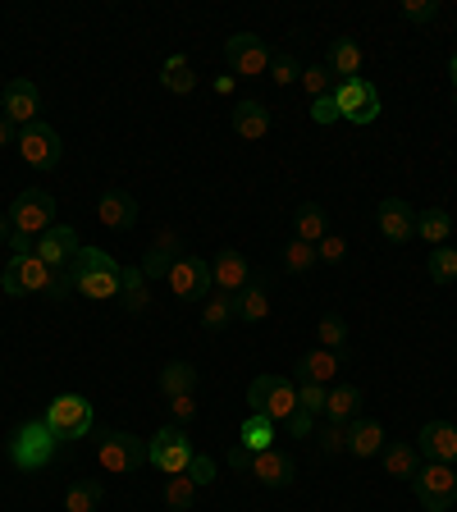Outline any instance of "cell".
<instances>
[{"label":"cell","mask_w":457,"mask_h":512,"mask_svg":"<svg viewBox=\"0 0 457 512\" xmlns=\"http://www.w3.org/2000/svg\"><path fill=\"white\" fill-rule=\"evenodd\" d=\"M252 480L266 485V490H284V485L298 480V462H293V453H284V448H266V453L252 458Z\"/></svg>","instance_id":"cell-15"},{"label":"cell","mask_w":457,"mask_h":512,"mask_svg":"<svg viewBox=\"0 0 457 512\" xmlns=\"http://www.w3.org/2000/svg\"><path fill=\"white\" fill-rule=\"evenodd\" d=\"M325 69L334 74V83L362 78V46L352 42V37H339V42H330V51H325Z\"/></svg>","instance_id":"cell-22"},{"label":"cell","mask_w":457,"mask_h":512,"mask_svg":"<svg viewBox=\"0 0 457 512\" xmlns=\"http://www.w3.org/2000/svg\"><path fill=\"white\" fill-rule=\"evenodd\" d=\"M46 298H51V302L74 298V275H69V270H51V284H46Z\"/></svg>","instance_id":"cell-49"},{"label":"cell","mask_w":457,"mask_h":512,"mask_svg":"<svg viewBox=\"0 0 457 512\" xmlns=\"http://www.w3.org/2000/svg\"><path fill=\"white\" fill-rule=\"evenodd\" d=\"M19 156L28 160L32 170H55L60 165V156H64V147H60V133H55L46 119H37V124H28V128H19Z\"/></svg>","instance_id":"cell-11"},{"label":"cell","mask_w":457,"mask_h":512,"mask_svg":"<svg viewBox=\"0 0 457 512\" xmlns=\"http://www.w3.org/2000/svg\"><path fill=\"white\" fill-rule=\"evenodd\" d=\"M375 224H380V234L394 247H403L416 238V211L403 202V197H384L380 211H375Z\"/></svg>","instance_id":"cell-16"},{"label":"cell","mask_w":457,"mask_h":512,"mask_svg":"<svg viewBox=\"0 0 457 512\" xmlns=\"http://www.w3.org/2000/svg\"><path fill=\"white\" fill-rule=\"evenodd\" d=\"M302 92L316 101V96H325V92H334V74L325 69V64H311V69H302Z\"/></svg>","instance_id":"cell-44"},{"label":"cell","mask_w":457,"mask_h":512,"mask_svg":"<svg viewBox=\"0 0 457 512\" xmlns=\"http://www.w3.org/2000/svg\"><path fill=\"white\" fill-rule=\"evenodd\" d=\"M60 444L64 439L55 435L46 421H23V426L10 435L5 453H10V462L19 471H46L55 458H60Z\"/></svg>","instance_id":"cell-1"},{"label":"cell","mask_w":457,"mask_h":512,"mask_svg":"<svg viewBox=\"0 0 457 512\" xmlns=\"http://www.w3.org/2000/svg\"><path fill=\"white\" fill-rule=\"evenodd\" d=\"M197 389V366L192 362H170L160 371V394L165 398H179V394H192Z\"/></svg>","instance_id":"cell-34"},{"label":"cell","mask_w":457,"mask_h":512,"mask_svg":"<svg viewBox=\"0 0 457 512\" xmlns=\"http://www.w3.org/2000/svg\"><path fill=\"white\" fill-rule=\"evenodd\" d=\"M339 366H343V352H330V348H311L298 357V375L293 380H311V384H339Z\"/></svg>","instance_id":"cell-21"},{"label":"cell","mask_w":457,"mask_h":512,"mask_svg":"<svg viewBox=\"0 0 457 512\" xmlns=\"http://www.w3.org/2000/svg\"><path fill=\"white\" fill-rule=\"evenodd\" d=\"M348 453L352 458H375V453H384V426L380 421L357 416V421L348 426Z\"/></svg>","instance_id":"cell-25"},{"label":"cell","mask_w":457,"mask_h":512,"mask_svg":"<svg viewBox=\"0 0 457 512\" xmlns=\"http://www.w3.org/2000/svg\"><path fill=\"white\" fill-rule=\"evenodd\" d=\"M183 256V243H179V234L174 229H160L156 238H151V247H147V256H142V275H147V284L151 279H170V266Z\"/></svg>","instance_id":"cell-18"},{"label":"cell","mask_w":457,"mask_h":512,"mask_svg":"<svg viewBox=\"0 0 457 512\" xmlns=\"http://www.w3.org/2000/svg\"><path fill=\"white\" fill-rule=\"evenodd\" d=\"M288 435H293V439H311V435H316V416L298 407V412L288 416Z\"/></svg>","instance_id":"cell-51"},{"label":"cell","mask_w":457,"mask_h":512,"mask_svg":"<svg viewBox=\"0 0 457 512\" xmlns=\"http://www.w3.org/2000/svg\"><path fill=\"white\" fill-rule=\"evenodd\" d=\"M234 133L238 138H247V142H261L270 133V110L261 106V101H252V96L238 101L234 106Z\"/></svg>","instance_id":"cell-24"},{"label":"cell","mask_w":457,"mask_h":512,"mask_svg":"<svg viewBox=\"0 0 457 512\" xmlns=\"http://www.w3.org/2000/svg\"><path fill=\"white\" fill-rule=\"evenodd\" d=\"M147 302H151L147 275H142L138 266H124V270H119V307L138 316V311H147Z\"/></svg>","instance_id":"cell-28"},{"label":"cell","mask_w":457,"mask_h":512,"mask_svg":"<svg viewBox=\"0 0 457 512\" xmlns=\"http://www.w3.org/2000/svg\"><path fill=\"white\" fill-rule=\"evenodd\" d=\"M325 234H330V220H325V206H316V202H302L298 211H293V238H302V243H311V247H316Z\"/></svg>","instance_id":"cell-26"},{"label":"cell","mask_w":457,"mask_h":512,"mask_svg":"<svg viewBox=\"0 0 457 512\" xmlns=\"http://www.w3.org/2000/svg\"><path fill=\"white\" fill-rule=\"evenodd\" d=\"M229 320H238V293H211L202 302V325L211 334H220L229 330Z\"/></svg>","instance_id":"cell-31"},{"label":"cell","mask_w":457,"mask_h":512,"mask_svg":"<svg viewBox=\"0 0 457 512\" xmlns=\"http://www.w3.org/2000/svg\"><path fill=\"white\" fill-rule=\"evenodd\" d=\"M10 142H19V128H14V124H10V119L0 115V151L10 147Z\"/></svg>","instance_id":"cell-55"},{"label":"cell","mask_w":457,"mask_h":512,"mask_svg":"<svg viewBox=\"0 0 457 512\" xmlns=\"http://www.w3.org/2000/svg\"><path fill=\"white\" fill-rule=\"evenodd\" d=\"M448 74H453V96H457V51H453V60H448Z\"/></svg>","instance_id":"cell-58"},{"label":"cell","mask_w":457,"mask_h":512,"mask_svg":"<svg viewBox=\"0 0 457 512\" xmlns=\"http://www.w3.org/2000/svg\"><path fill=\"white\" fill-rule=\"evenodd\" d=\"M0 115L10 119L14 128L37 124V115H42V92H37V83H32V78H10L5 92H0Z\"/></svg>","instance_id":"cell-13"},{"label":"cell","mask_w":457,"mask_h":512,"mask_svg":"<svg viewBox=\"0 0 457 512\" xmlns=\"http://www.w3.org/2000/svg\"><path fill=\"white\" fill-rule=\"evenodd\" d=\"M316 439H320V453H325V458H334V453H348V426H339V421H325Z\"/></svg>","instance_id":"cell-43"},{"label":"cell","mask_w":457,"mask_h":512,"mask_svg":"<svg viewBox=\"0 0 457 512\" xmlns=\"http://www.w3.org/2000/svg\"><path fill=\"white\" fill-rule=\"evenodd\" d=\"M10 234H14V229H10V215H0V243H10Z\"/></svg>","instance_id":"cell-57"},{"label":"cell","mask_w":457,"mask_h":512,"mask_svg":"<svg viewBox=\"0 0 457 512\" xmlns=\"http://www.w3.org/2000/svg\"><path fill=\"white\" fill-rule=\"evenodd\" d=\"M96 220L106 224V229H119V234H124V229L138 224V202L119 188H106L101 197H96Z\"/></svg>","instance_id":"cell-20"},{"label":"cell","mask_w":457,"mask_h":512,"mask_svg":"<svg viewBox=\"0 0 457 512\" xmlns=\"http://www.w3.org/2000/svg\"><path fill=\"white\" fill-rule=\"evenodd\" d=\"M293 389H298V407L302 412H311V416H320L325 412V384H311V380H293Z\"/></svg>","instance_id":"cell-42"},{"label":"cell","mask_w":457,"mask_h":512,"mask_svg":"<svg viewBox=\"0 0 457 512\" xmlns=\"http://www.w3.org/2000/svg\"><path fill=\"white\" fill-rule=\"evenodd\" d=\"M252 458H256V453H252V448H243V444L229 448V467H234V471H247V476H252Z\"/></svg>","instance_id":"cell-53"},{"label":"cell","mask_w":457,"mask_h":512,"mask_svg":"<svg viewBox=\"0 0 457 512\" xmlns=\"http://www.w3.org/2000/svg\"><path fill=\"white\" fill-rule=\"evenodd\" d=\"M192 503H197V485H192V476H170L165 480V508L192 512Z\"/></svg>","instance_id":"cell-41"},{"label":"cell","mask_w":457,"mask_h":512,"mask_svg":"<svg viewBox=\"0 0 457 512\" xmlns=\"http://www.w3.org/2000/svg\"><path fill=\"white\" fill-rule=\"evenodd\" d=\"M266 316H270V293H266V284H247L243 293H238V320H247V325H261Z\"/></svg>","instance_id":"cell-36"},{"label":"cell","mask_w":457,"mask_h":512,"mask_svg":"<svg viewBox=\"0 0 457 512\" xmlns=\"http://www.w3.org/2000/svg\"><path fill=\"white\" fill-rule=\"evenodd\" d=\"M247 407L270 416L275 426H288V416L298 412V389L284 375H256L252 389H247Z\"/></svg>","instance_id":"cell-2"},{"label":"cell","mask_w":457,"mask_h":512,"mask_svg":"<svg viewBox=\"0 0 457 512\" xmlns=\"http://www.w3.org/2000/svg\"><path fill=\"white\" fill-rule=\"evenodd\" d=\"M51 284V266L42 256H10V266L0 270V288L10 298H28V293H46Z\"/></svg>","instance_id":"cell-12"},{"label":"cell","mask_w":457,"mask_h":512,"mask_svg":"<svg viewBox=\"0 0 457 512\" xmlns=\"http://www.w3.org/2000/svg\"><path fill=\"white\" fill-rule=\"evenodd\" d=\"M426 275L435 279V284H453L457 279V247H435V252L426 256Z\"/></svg>","instance_id":"cell-39"},{"label":"cell","mask_w":457,"mask_h":512,"mask_svg":"<svg viewBox=\"0 0 457 512\" xmlns=\"http://www.w3.org/2000/svg\"><path fill=\"white\" fill-rule=\"evenodd\" d=\"M106 503V485L101 480H74L64 490V512H96Z\"/></svg>","instance_id":"cell-33"},{"label":"cell","mask_w":457,"mask_h":512,"mask_svg":"<svg viewBox=\"0 0 457 512\" xmlns=\"http://www.w3.org/2000/svg\"><path fill=\"white\" fill-rule=\"evenodd\" d=\"M224 55H229L234 78H266L270 74V60H275L256 32H234V37L224 42Z\"/></svg>","instance_id":"cell-10"},{"label":"cell","mask_w":457,"mask_h":512,"mask_svg":"<svg viewBox=\"0 0 457 512\" xmlns=\"http://www.w3.org/2000/svg\"><path fill=\"white\" fill-rule=\"evenodd\" d=\"M343 256H348V243L339 234H325L316 243V261H325V266H343Z\"/></svg>","instance_id":"cell-46"},{"label":"cell","mask_w":457,"mask_h":512,"mask_svg":"<svg viewBox=\"0 0 457 512\" xmlns=\"http://www.w3.org/2000/svg\"><path fill=\"white\" fill-rule=\"evenodd\" d=\"M37 256H42L51 270H64L78 256V234L69 224H51L42 238H37Z\"/></svg>","instance_id":"cell-19"},{"label":"cell","mask_w":457,"mask_h":512,"mask_svg":"<svg viewBox=\"0 0 457 512\" xmlns=\"http://www.w3.org/2000/svg\"><path fill=\"white\" fill-rule=\"evenodd\" d=\"M42 421L64 439V444H69V439H87V435H92L96 412H92V403H87L83 394H60V398H51V403H46Z\"/></svg>","instance_id":"cell-3"},{"label":"cell","mask_w":457,"mask_h":512,"mask_svg":"<svg viewBox=\"0 0 457 512\" xmlns=\"http://www.w3.org/2000/svg\"><path fill=\"white\" fill-rule=\"evenodd\" d=\"M10 252H14V256H37V238H28V234H10Z\"/></svg>","instance_id":"cell-54"},{"label":"cell","mask_w":457,"mask_h":512,"mask_svg":"<svg viewBox=\"0 0 457 512\" xmlns=\"http://www.w3.org/2000/svg\"><path fill=\"white\" fill-rule=\"evenodd\" d=\"M96 462L110 476H133V471L147 462V439L128 435V430H106L101 444H96Z\"/></svg>","instance_id":"cell-4"},{"label":"cell","mask_w":457,"mask_h":512,"mask_svg":"<svg viewBox=\"0 0 457 512\" xmlns=\"http://www.w3.org/2000/svg\"><path fill=\"white\" fill-rule=\"evenodd\" d=\"M64 270L78 279V275H119L124 266H119L115 256L106 252V247H78V256H74V261H69Z\"/></svg>","instance_id":"cell-27"},{"label":"cell","mask_w":457,"mask_h":512,"mask_svg":"<svg viewBox=\"0 0 457 512\" xmlns=\"http://www.w3.org/2000/svg\"><path fill=\"white\" fill-rule=\"evenodd\" d=\"M316 266H320L316 247L302 243V238H288V247H284V270L288 275H307V270H316Z\"/></svg>","instance_id":"cell-40"},{"label":"cell","mask_w":457,"mask_h":512,"mask_svg":"<svg viewBox=\"0 0 457 512\" xmlns=\"http://www.w3.org/2000/svg\"><path fill=\"white\" fill-rule=\"evenodd\" d=\"M55 224V197L46 188H23L10 206V229L28 238H42Z\"/></svg>","instance_id":"cell-6"},{"label":"cell","mask_w":457,"mask_h":512,"mask_svg":"<svg viewBox=\"0 0 457 512\" xmlns=\"http://www.w3.org/2000/svg\"><path fill=\"white\" fill-rule=\"evenodd\" d=\"M357 412H362V389H357V384H330V394H325V412L320 416H330V421H339V426H352Z\"/></svg>","instance_id":"cell-23"},{"label":"cell","mask_w":457,"mask_h":512,"mask_svg":"<svg viewBox=\"0 0 457 512\" xmlns=\"http://www.w3.org/2000/svg\"><path fill=\"white\" fill-rule=\"evenodd\" d=\"M147 462L160 467L165 476H183L192 467V439H188V426H165L147 439Z\"/></svg>","instance_id":"cell-7"},{"label":"cell","mask_w":457,"mask_h":512,"mask_svg":"<svg viewBox=\"0 0 457 512\" xmlns=\"http://www.w3.org/2000/svg\"><path fill=\"white\" fill-rule=\"evenodd\" d=\"M74 293H83V298H92V302L119 298V275H78Z\"/></svg>","instance_id":"cell-37"},{"label":"cell","mask_w":457,"mask_h":512,"mask_svg":"<svg viewBox=\"0 0 457 512\" xmlns=\"http://www.w3.org/2000/svg\"><path fill=\"white\" fill-rule=\"evenodd\" d=\"M211 284H215V293H243V288L252 284V261H247L238 247H224V252H215Z\"/></svg>","instance_id":"cell-14"},{"label":"cell","mask_w":457,"mask_h":512,"mask_svg":"<svg viewBox=\"0 0 457 512\" xmlns=\"http://www.w3.org/2000/svg\"><path fill=\"white\" fill-rule=\"evenodd\" d=\"M398 14H403L407 23H430L439 14V0H403V10Z\"/></svg>","instance_id":"cell-47"},{"label":"cell","mask_w":457,"mask_h":512,"mask_svg":"<svg viewBox=\"0 0 457 512\" xmlns=\"http://www.w3.org/2000/svg\"><path fill=\"white\" fill-rule=\"evenodd\" d=\"M334 96H339V119H348V124H375L380 119V92L366 74L334 83Z\"/></svg>","instance_id":"cell-9"},{"label":"cell","mask_w":457,"mask_h":512,"mask_svg":"<svg viewBox=\"0 0 457 512\" xmlns=\"http://www.w3.org/2000/svg\"><path fill=\"white\" fill-rule=\"evenodd\" d=\"M160 83L170 87L174 96H188L192 87H197V69H192L188 55H170V60H165V74H160Z\"/></svg>","instance_id":"cell-35"},{"label":"cell","mask_w":457,"mask_h":512,"mask_svg":"<svg viewBox=\"0 0 457 512\" xmlns=\"http://www.w3.org/2000/svg\"><path fill=\"white\" fill-rule=\"evenodd\" d=\"M384 471H389V476L394 480H412L416 471H421V453H416V444H384Z\"/></svg>","instance_id":"cell-30"},{"label":"cell","mask_w":457,"mask_h":512,"mask_svg":"<svg viewBox=\"0 0 457 512\" xmlns=\"http://www.w3.org/2000/svg\"><path fill=\"white\" fill-rule=\"evenodd\" d=\"M170 293L179 302H206L215 293V284H211V261H202V256H192V252H183L179 261L170 266Z\"/></svg>","instance_id":"cell-8"},{"label":"cell","mask_w":457,"mask_h":512,"mask_svg":"<svg viewBox=\"0 0 457 512\" xmlns=\"http://www.w3.org/2000/svg\"><path fill=\"white\" fill-rule=\"evenodd\" d=\"M270 83H275V87L302 83V64L293 60V55H275V60H270Z\"/></svg>","instance_id":"cell-45"},{"label":"cell","mask_w":457,"mask_h":512,"mask_svg":"<svg viewBox=\"0 0 457 512\" xmlns=\"http://www.w3.org/2000/svg\"><path fill=\"white\" fill-rule=\"evenodd\" d=\"M215 92H220V96H229V92H234V74H224V78H215Z\"/></svg>","instance_id":"cell-56"},{"label":"cell","mask_w":457,"mask_h":512,"mask_svg":"<svg viewBox=\"0 0 457 512\" xmlns=\"http://www.w3.org/2000/svg\"><path fill=\"white\" fill-rule=\"evenodd\" d=\"M311 119H316V124H334V119H339V96L334 92L316 96V101H311Z\"/></svg>","instance_id":"cell-48"},{"label":"cell","mask_w":457,"mask_h":512,"mask_svg":"<svg viewBox=\"0 0 457 512\" xmlns=\"http://www.w3.org/2000/svg\"><path fill=\"white\" fill-rule=\"evenodd\" d=\"M416 453L426 462H448V467H453L457 462V426H448V421H426L421 435H416Z\"/></svg>","instance_id":"cell-17"},{"label":"cell","mask_w":457,"mask_h":512,"mask_svg":"<svg viewBox=\"0 0 457 512\" xmlns=\"http://www.w3.org/2000/svg\"><path fill=\"white\" fill-rule=\"evenodd\" d=\"M453 234V215L444 206H430V211H416V238H426L430 247H444Z\"/></svg>","instance_id":"cell-32"},{"label":"cell","mask_w":457,"mask_h":512,"mask_svg":"<svg viewBox=\"0 0 457 512\" xmlns=\"http://www.w3.org/2000/svg\"><path fill=\"white\" fill-rule=\"evenodd\" d=\"M275 421L270 416H261V412H247V421L238 426V444L243 448H252V453H266V448H275Z\"/></svg>","instance_id":"cell-29"},{"label":"cell","mask_w":457,"mask_h":512,"mask_svg":"<svg viewBox=\"0 0 457 512\" xmlns=\"http://www.w3.org/2000/svg\"><path fill=\"white\" fill-rule=\"evenodd\" d=\"M183 476H192V485H197V490H206V485L215 480V462L202 458V453H192V467L183 471Z\"/></svg>","instance_id":"cell-50"},{"label":"cell","mask_w":457,"mask_h":512,"mask_svg":"<svg viewBox=\"0 0 457 512\" xmlns=\"http://www.w3.org/2000/svg\"><path fill=\"white\" fill-rule=\"evenodd\" d=\"M170 412H174V426H188L192 416H197V398H192V394L170 398Z\"/></svg>","instance_id":"cell-52"},{"label":"cell","mask_w":457,"mask_h":512,"mask_svg":"<svg viewBox=\"0 0 457 512\" xmlns=\"http://www.w3.org/2000/svg\"><path fill=\"white\" fill-rule=\"evenodd\" d=\"M412 490L426 512H448L457 503V471L448 462H421V471L412 476Z\"/></svg>","instance_id":"cell-5"},{"label":"cell","mask_w":457,"mask_h":512,"mask_svg":"<svg viewBox=\"0 0 457 512\" xmlns=\"http://www.w3.org/2000/svg\"><path fill=\"white\" fill-rule=\"evenodd\" d=\"M316 339H320V348L343 352V343H348V320H343L339 311H325L320 325H316Z\"/></svg>","instance_id":"cell-38"}]
</instances>
